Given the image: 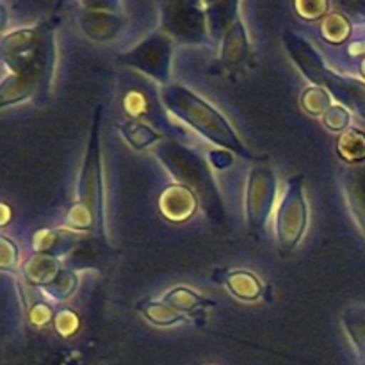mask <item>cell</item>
Here are the masks:
<instances>
[{
	"label": "cell",
	"mask_w": 365,
	"mask_h": 365,
	"mask_svg": "<svg viewBox=\"0 0 365 365\" xmlns=\"http://www.w3.org/2000/svg\"><path fill=\"white\" fill-rule=\"evenodd\" d=\"M166 102L175 113H178V116H180L182 120H185L189 125H192V127L198 132H202L205 138L212 139L217 145L228 146L230 150H235L237 153H242L245 157L252 159V157H250V152L241 145V141H239L237 135L234 134V130H232L230 125L227 123V120H225L214 107H210L209 103L203 102L202 98H198L196 95L189 93L187 89L173 88L166 89Z\"/></svg>",
	"instance_id": "obj_1"
},
{
	"label": "cell",
	"mask_w": 365,
	"mask_h": 365,
	"mask_svg": "<svg viewBox=\"0 0 365 365\" xmlns=\"http://www.w3.org/2000/svg\"><path fill=\"white\" fill-rule=\"evenodd\" d=\"M287 46L289 50L294 56V61L303 68L305 75L309 78H312L314 82L319 84L324 78H330V84H327L328 88L334 89L339 96H344L349 98V103L356 109L364 110L365 113V84L359 81H346V78H337L334 75L328 73V70H324L321 61L317 59L316 52L310 50L309 45H305V41H302L299 38L287 34Z\"/></svg>",
	"instance_id": "obj_2"
},
{
	"label": "cell",
	"mask_w": 365,
	"mask_h": 365,
	"mask_svg": "<svg viewBox=\"0 0 365 365\" xmlns=\"http://www.w3.org/2000/svg\"><path fill=\"white\" fill-rule=\"evenodd\" d=\"M100 109L96 110L95 125H93L91 141H89L88 155L81 177V203L91 210L95 221L102 216L103 195H102V171H100Z\"/></svg>",
	"instance_id": "obj_3"
},
{
	"label": "cell",
	"mask_w": 365,
	"mask_h": 365,
	"mask_svg": "<svg viewBox=\"0 0 365 365\" xmlns=\"http://www.w3.org/2000/svg\"><path fill=\"white\" fill-rule=\"evenodd\" d=\"M307 225V207L302 196V185L294 182L282 203L278 216V235L284 248H291L302 237Z\"/></svg>",
	"instance_id": "obj_4"
},
{
	"label": "cell",
	"mask_w": 365,
	"mask_h": 365,
	"mask_svg": "<svg viewBox=\"0 0 365 365\" xmlns=\"http://www.w3.org/2000/svg\"><path fill=\"white\" fill-rule=\"evenodd\" d=\"M274 178L269 170H253L248 187L250 227H262L273 205Z\"/></svg>",
	"instance_id": "obj_5"
},
{
	"label": "cell",
	"mask_w": 365,
	"mask_h": 365,
	"mask_svg": "<svg viewBox=\"0 0 365 365\" xmlns=\"http://www.w3.org/2000/svg\"><path fill=\"white\" fill-rule=\"evenodd\" d=\"M160 210L171 221H185L195 214L196 198L185 185H171L160 196Z\"/></svg>",
	"instance_id": "obj_6"
},
{
	"label": "cell",
	"mask_w": 365,
	"mask_h": 365,
	"mask_svg": "<svg viewBox=\"0 0 365 365\" xmlns=\"http://www.w3.org/2000/svg\"><path fill=\"white\" fill-rule=\"evenodd\" d=\"M59 273L61 271L59 266H57V260L53 257L45 255V253L36 255L25 266V274L36 285H50L59 277Z\"/></svg>",
	"instance_id": "obj_7"
},
{
	"label": "cell",
	"mask_w": 365,
	"mask_h": 365,
	"mask_svg": "<svg viewBox=\"0 0 365 365\" xmlns=\"http://www.w3.org/2000/svg\"><path fill=\"white\" fill-rule=\"evenodd\" d=\"M36 84V78L27 77V75H16L9 77L0 84V109L11 103H16L20 100L27 98L32 93Z\"/></svg>",
	"instance_id": "obj_8"
},
{
	"label": "cell",
	"mask_w": 365,
	"mask_h": 365,
	"mask_svg": "<svg viewBox=\"0 0 365 365\" xmlns=\"http://www.w3.org/2000/svg\"><path fill=\"white\" fill-rule=\"evenodd\" d=\"M227 284L228 289L237 298L246 299V302L257 299L260 296V292H262L260 282L252 273H248V271H234V273H228Z\"/></svg>",
	"instance_id": "obj_9"
},
{
	"label": "cell",
	"mask_w": 365,
	"mask_h": 365,
	"mask_svg": "<svg viewBox=\"0 0 365 365\" xmlns=\"http://www.w3.org/2000/svg\"><path fill=\"white\" fill-rule=\"evenodd\" d=\"M84 31L95 39H106L116 34L123 21L107 13H89L84 20Z\"/></svg>",
	"instance_id": "obj_10"
},
{
	"label": "cell",
	"mask_w": 365,
	"mask_h": 365,
	"mask_svg": "<svg viewBox=\"0 0 365 365\" xmlns=\"http://www.w3.org/2000/svg\"><path fill=\"white\" fill-rule=\"evenodd\" d=\"M337 152L348 163H360L365 159V134L351 128L346 130L337 141Z\"/></svg>",
	"instance_id": "obj_11"
},
{
	"label": "cell",
	"mask_w": 365,
	"mask_h": 365,
	"mask_svg": "<svg viewBox=\"0 0 365 365\" xmlns=\"http://www.w3.org/2000/svg\"><path fill=\"white\" fill-rule=\"evenodd\" d=\"M139 309L153 324H159V327H170V324L184 319V314L178 312L177 309H173L168 303H145Z\"/></svg>",
	"instance_id": "obj_12"
},
{
	"label": "cell",
	"mask_w": 365,
	"mask_h": 365,
	"mask_svg": "<svg viewBox=\"0 0 365 365\" xmlns=\"http://www.w3.org/2000/svg\"><path fill=\"white\" fill-rule=\"evenodd\" d=\"M246 38L245 31H242V25L237 24L234 29H230L227 34V39H225V48L223 56L227 63H239V61L245 59L246 56Z\"/></svg>",
	"instance_id": "obj_13"
},
{
	"label": "cell",
	"mask_w": 365,
	"mask_h": 365,
	"mask_svg": "<svg viewBox=\"0 0 365 365\" xmlns=\"http://www.w3.org/2000/svg\"><path fill=\"white\" fill-rule=\"evenodd\" d=\"M166 303L171 305L173 309H177L178 312H192L196 307H202V305H209V302L198 296L196 292L189 291L185 287H177L166 296Z\"/></svg>",
	"instance_id": "obj_14"
},
{
	"label": "cell",
	"mask_w": 365,
	"mask_h": 365,
	"mask_svg": "<svg viewBox=\"0 0 365 365\" xmlns=\"http://www.w3.org/2000/svg\"><path fill=\"white\" fill-rule=\"evenodd\" d=\"M321 31H323V38L330 43H342L349 36V21L342 14L334 13L324 18Z\"/></svg>",
	"instance_id": "obj_15"
},
{
	"label": "cell",
	"mask_w": 365,
	"mask_h": 365,
	"mask_svg": "<svg viewBox=\"0 0 365 365\" xmlns=\"http://www.w3.org/2000/svg\"><path fill=\"white\" fill-rule=\"evenodd\" d=\"M123 134L135 148H146V146L159 139V135L152 128L143 123H138V121H130V123L123 125Z\"/></svg>",
	"instance_id": "obj_16"
},
{
	"label": "cell",
	"mask_w": 365,
	"mask_h": 365,
	"mask_svg": "<svg viewBox=\"0 0 365 365\" xmlns=\"http://www.w3.org/2000/svg\"><path fill=\"white\" fill-rule=\"evenodd\" d=\"M302 106L307 113L319 116V114H327L330 109V96L324 89L321 88H309L302 96Z\"/></svg>",
	"instance_id": "obj_17"
},
{
	"label": "cell",
	"mask_w": 365,
	"mask_h": 365,
	"mask_svg": "<svg viewBox=\"0 0 365 365\" xmlns=\"http://www.w3.org/2000/svg\"><path fill=\"white\" fill-rule=\"evenodd\" d=\"M75 287H77V278H75V274L70 273V271H61L59 277L48 285V291L52 296L63 299L66 296H70L75 291Z\"/></svg>",
	"instance_id": "obj_18"
},
{
	"label": "cell",
	"mask_w": 365,
	"mask_h": 365,
	"mask_svg": "<svg viewBox=\"0 0 365 365\" xmlns=\"http://www.w3.org/2000/svg\"><path fill=\"white\" fill-rule=\"evenodd\" d=\"M349 123V114L346 113L342 107H330L324 114V125H327L330 130H344Z\"/></svg>",
	"instance_id": "obj_19"
},
{
	"label": "cell",
	"mask_w": 365,
	"mask_h": 365,
	"mask_svg": "<svg viewBox=\"0 0 365 365\" xmlns=\"http://www.w3.org/2000/svg\"><path fill=\"white\" fill-rule=\"evenodd\" d=\"M68 221H70L71 227L75 228H88L95 223V217H93L91 210H89L84 203H77V205H73V209H71Z\"/></svg>",
	"instance_id": "obj_20"
},
{
	"label": "cell",
	"mask_w": 365,
	"mask_h": 365,
	"mask_svg": "<svg viewBox=\"0 0 365 365\" xmlns=\"http://www.w3.org/2000/svg\"><path fill=\"white\" fill-rule=\"evenodd\" d=\"M328 9L327 2H298L296 4V11L299 16L305 20H316V18L323 16L324 11Z\"/></svg>",
	"instance_id": "obj_21"
},
{
	"label": "cell",
	"mask_w": 365,
	"mask_h": 365,
	"mask_svg": "<svg viewBox=\"0 0 365 365\" xmlns=\"http://www.w3.org/2000/svg\"><path fill=\"white\" fill-rule=\"evenodd\" d=\"M16 264V246L6 237H0V269H11Z\"/></svg>",
	"instance_id": "obj_22"
},
{
	"label": "cell",
	"mask_w": 365,
	"mask_h": 365,
	"mask_svg": "<svg viewBox=\"0 0 365 365\" xmlns=\"http://www.w3.org/2000/svg\"><path fill=\"white\" fill-rule=\"evenodd\" d=\"M77 327H78V319L75 317L73 312H70V310H64V312H61L59 316H57L56 328L63 337H68V335L73 334V331L77 330Z\"/></svg>",
	"instance_id": "obj_23"
},
{
	"label": "cell",
	"mask_w": 365,
	"mask_h": 365,
	"mask_svg": "<svg viewBox=\"0 0 365 365\" xmlns=\"http://www.w3.org/2000/svg\"><path fill=\"white\" fill-rule=\"evenodd\" d=\"M125 109L130 113V116H139V114L145 110V103H143V98L139 93H130L125 100Z\"/></svg>",
	"instance_id": "obj_24"
},
{
	"label": "cell",
	"mask_w": 365,
	"mask_h": 365,
	"mask_svg": "<svg viewBox=\"0 0 365 365\" xmlns=\"http://www.w3.org/2000/svg\"><path fill=\"white\" fill-rule=\"evenodd\" d=\"M50 317H52V312H50L48 307L41 305V303L36 305L31 312V321L34 324H38V327H43L46 321H50Z\"/></svg>",
	"instance_id": "obj_25"
},
{
	"label": "cell",
	"mask_w": 365,
	"mask_h": 365,
	"mask_svg": "<svg viewBox=\"0 0 365 365\" xmlns=\"http://www.w3.org/2000/svg\"><path fill=\"white\" fill-rule=\"evenodd\" d=\"M6 24H7V13H6V9H4L2 4H0V31L6 27Z\"/></svg>",
	"instance_id": "obj_26"
},
{
	"label": "cell",
	"mask_w": 365,
	"mask_h": 365,
	"mask_svg": "<svg viewBox=\"0 0 365 365\" xmlns=\"http://www.w3.org/2000/svg\"><path fill=\"white\" fill-rule=\"evenodd\" d=\"M362 71H364V75H365V59L362 61Z\"/></svg>",
	"instance_id": "obj_27"
}]
</instances>
